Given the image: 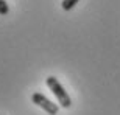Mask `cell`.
<instances>
[{
	"instance_id": "obj_1",
	"label": "cell",
	"mask_w": 120,
	"mask_h": 115,
	"mask_svg": "<svg viewBox=\"0 0 120 115\" xmlns=\"http://www.w3.org/2000/svg\"><path fill=\"white\" fill-rule=\"evenodd\" d=\"M47 86H49V89L53 92L55 97L58 98V103L61 104L62 107L69 109V107L72 106L70 97H69V93L64 90V87L61 86V83L58 81V78H55V76H49V78H47Z\"/></svg>"
},
{
	"instance_id": "obj_2",
	"label": "cell",
	"mask_w": 120,
	"mask_h": 115,
	"mask_svg": "<svg viewBox=\"0 0 120 115\" xmlns=\"http://www.w3.org/2000/svg\"><path fill=\"white\" fill-rule=\"evenodd\" d=\"M31 101L34 103L36 106L42 107L49 115H56L58 114V104H56V103H52L49 98H45V95H42V93H39V92L33 93V95H31Z\"/></svg>"
},
{
	"instance_id": "obj_3",
	"label": "cell",
	"mask_w": 120,
	"mask_h": 115,
	"mask_svg": "<svg viewBox=\"0 0 120 115\" xmlns=\"http://www.w3.org/2000/svg\"><path fill=\"white\" fill-rule=\"evenodd\" d=\"M78 2H80V0H62L61 6H62L64 11H70L72 8H75V5L78 3Z\"/></svg>"
},
{
	"instance_id": "obj_4",
	"label": "cell",
	"mask_w": 120,
	"mask_h": 115,
	"mask_svg": "<svg viewBox=\"0 0 120 115\" xmlns=\"http://www.w3.org/2000/svg\"><path fill=\"white\" fill-rule=\"evenodd\" d=\"M9 13V8H8V3L5 0H0V16H6Z\"/></svg>"
}]
</instances>
